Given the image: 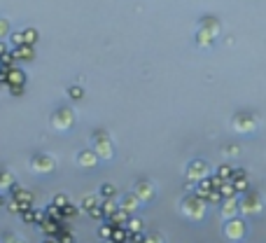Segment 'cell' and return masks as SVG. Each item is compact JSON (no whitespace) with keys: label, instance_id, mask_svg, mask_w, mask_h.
Listing matches in <instances>:
<instances>
[{"label":"cell","instance_id":"obj_8","mask_svg":"<svg viewBox=\"0 0 266 243\" xmlns=\"http://www.w3.org/2000/svg\"><path fill=\"white\" fill-rule=\"evenodd\" d=\"M231 126H233V131H238V134H250L257 122H255V115H250V112H238L236 117L231 119Z\"/></svg>","mask_w":266,"mask_h":243},{"label":"cell","instance_id":"obj_26","mask_svg":"<svg viewBox=\"0 0 266 243\" xmlns=\"http://www.w3.org/2000/svg\"><path fill=\"white\" fill-rule=\"evenodd\" d=\"M24 45V33L21 31H12L9 33V47L14 49V47H21Z\"/></svg>","mask_w":266,"mask_h":243},{"label":"cell","instance_id":"obj_18","mask_svg":"<svg viewBox=\"0 0 266 243\" xmlns=\"http://www.w3.org/2000/svg\"><path fill=\"white\" fill-rule=\"evenodd\" d=\"M201 31H205V33H210V35H217L220 33V21L215 17H203L201 19Z\"/></svg>","mask_w":266,"mask_h":243},{"label":"cell","instance_id":"obj_31","mask_svg":"<svg viewBox=\"0 0 266 243\" xmlns=\"http://www.w3.org/2000/svg\"><path fill=\"white\" fill-rule=\"evenodd\" d=\"M0 66H7V68H14L17 66V59H14V54L9 52V54H5L2 59H0Z\"/></svg>","mask_w":266,"mask_h":243},{"label":"cell","instance_id":"obj_3","mask_svg":"<svg viewBox=\"0 0 266 243\" xmlns=\"http://www.w3.org/2000/svg\"><path fill=\"white\" fill-rule=\"evenodd\" d=\"M49 124H52L54 131L66 134V131H70L72 124H75V112H72L70 108H56L52 112V117H49Z\"/></svg>","mask_w":266,"mask_h":243},{"label":"cell","instance_id":"obj_21","mask_svg":"<svg viewBox=\"0 0 266 243\" xmlns=\"http://www.w3.org/2000/svg\"><path fill=\"white\" fill-rule=\"evenodd\" d=\"M129 234H142V229H145V222H142L140 217H129V222L124 227Z\"/></svg>","mask_w":266,"mask_h":243},{"label":"cell","instance_id":"obj_11","mask_svg":"<svg viewBox=\"0 0 266 243\" xmlns=\"http://www.w3.org/2000/svg\"><path fill=\"white\" fill-rule=\"evenodd\" d=\"M28 82V75L24 68H19V66H14V68H9V75H7V87H26ZM5 87V89H7Z\"/></svg>","mask_w":266,"mask_h":243},{"label":"cell","instance_id":"obj_13","mask_svg":"<svg viewBox=\"0 0 266 243\" xmlns=\"http://www.w3.org/2000/svg\"><path fill=\"white\" fill-rule=\"evenodd\" d=\"M138 206H140V201H138V197H135L133 192H126V194L119 197V208H122L124 213H129V215L135 213V208H138Z\"/></svg>","mask_w":266,"mask_h":243},{"label":"cell","instance_id":"obj_37","mask_svg":"<svg viewBox=\"0 0 266 243\" xmlns=\"http://www.w3.org/2000/svg\"><path fill=\"white\" fill-rule=\"evenodd\" d=\"M7 91L12 94V96H24V91H26V87H7Z\"/></svg>","mask_w":266,"mask_h":243},{"label":"cell","instance_id":"obj_5","mask_svg":"<svg viewBox=\"0 0 266 243\" xmlns=\"http://www.w3.org/2000/svg\"><path fill=\"white\" fill-rule=\"evenodd\" d=\"M9 199H14L19 206H21V210H26V208H33V204H35V197H33V192H28L26 187H21L19 182H14L12 187L7 189Z\"/></svg>","mask_w":266,"mask_h":243},{"label":"cell","instance_id":"obj_10","mask_svg":"<svg viewBox=\"0 0 266 243\" xmlns=\"http://www.w3.org/2000/svg\"><path fill=\"white\" fill-rule=\"evenodd\" d=\"M133 194L138 197V201H152V197H154V185L150 180H138L133 185Z\"/></svg>","mask_w":266,"mask_h":243},{"label":"cell","instance_id":"obj_4","mask_svg":"<svg viewBox=\"0 0 266 243\" xmlns=\"http://www.w3.org/2000/svg\"><path fill=\"white\" fill-rule=\"evenodd\" d=\"M28 166H31V171L37 173V175H47V173H52L54 169H56V162H54L52 154H47V152H35L33 157H31Z\"/></svg>","mask_w":266,"mask_h":243},{"label":"cell","instance_id":"obj_27","mask_svg":"<svg viewBox=\"0 0 266 243\" xmlns=\"http://www.w3.org/2000/svg\"><path fill=\"white\" fill-rule=\"evenodd\" d=\"M112 229H115V225H110V222L105 220V222L100 225V229H98V236H100L103 241H107V239L112 236Z\"/></svg>","mask_w":266,"mask_h":243},{"label":"cell","instance_id":"obj_36","mask_svg":"<svg viewBox=\"0 0 266 243\" xmlns=\"http://www.w3.org/2000/svg\"><path fill=\"white\" fill-rule=\"evenodd\" d=\"M12 52V47H9V42H5V40H0V59L5 54H9Z\"/></svg>","mask_w":266,"mask_h":243},{"label":"cell","instance_id":"obj_2","mask_svg":"<svg viewBox=\"0 0 266 243\" xmlns=\"http://www.w3.org/2000/svg\"><path fill=\"white\" fill-rule=\"evenodd\" d=\"M180 210L185 213L187 217H192V220H201L205 215V201L201 197H196L194 194H187L182 201H180Z\"/></svg>","mask_w":266,"mask_h":243},{"label":"cell","instance_id":"obj_39","mask_svg":"<svg viewBox=\"0 0 266 243\" xmlns=\"http://www.w3.org/2000/svg\"><path fill=\"white\" fill-rule=\"evenodd\" d=\"M42 243H56V239H42Z\"/></svg>","mask_w":266,"mask_h":243},{"label":"cell","instance_id":"obj_19","mask_svg":"<svg viewBox=\"0 0 266 243\" xmlns=\"http://www.w3.org/2000/svg\"><path fill=\"white\" fill-rule=\"evenodd\" d=\"M21 33H24V45L35 47V42L40 40V31H37V28H33V26L21 28Z\"/></svg>","mask_w":266,"mask_h":243},{"label":"cell","instance_id":"obj_20","mask_svg":"<svg viewBox=\"0 0 266 243\" xmlns=\"http://www.w3.org/2000/svg\"><path fill=\"white\" fill-rule=\"evenodd\" d=\"M238 201H236V199H227V201H224V208H222V215L227 217V220H231V217H236L238 215Z\"/></svg>","mask_w":266,"mask_h":243},{"label":"cell","instance_id":"obj_29","mask_svg":"<svg viewBox=\"0 0 266 243\" xmlns=\"http://www.w3.org/2000/svg\"><path fill=\"white\" fill-rule=\"evenodd\" d=\"M5 208H7V213H12V215H21V206H19L14 199H7V204H5Z\"/></svg>","mask_w":266,"mask_h":243},{"label":"cell","instance_id":"obj_33","mask_svg":"<svg viewBox=\"0 0 266 243\" xmlns=\"http://www.w3.org/2000/svg\"><path fill=\"white\" fill-rule=\"evenodd\" d=\"M0 243H26V241H24L21 236H17V234H2Z\"/></svg>","mask_w":266,"mask_h":243},{"label":"cell","instance_id":"obj_30","mask_svg":"<svg viewBox=\"0 0 266 243\" xmlns=\"http://www.w3.org/2000/svg\"><path fill=\"white\" fill-rule=\"evenodd\" d=\"M52 204H54V206H56V208H63V206H66V204H70V199L66 197V194H56V197L52 199Z\"/></svg>","mask_w":266,"mask_h":243},{"label":"cell","instance_id":"obj_34","mask_svg":"<svg viewBox=\"0 0 266 243\" xmlns=\"http://www.w3.org/2000/svg\"><path fill=\"white\" fill-rule=\"evenodd\" d=\"M7 75H9V68L0 66V87H7Z\"/></svg>","mask_w":266,"mask_h":243},{"label":"cell","instance_id":"obj_7","mask_svg":"<svg viewBox=\"0 0 266 243\" xmlns=\"http://www.w3.org/2000/svg\"><path fill=\"white\" fill-rule=\"evenodd\" d=\"M245 222L243 220H238V217H231V220H227V225H224V236L229 239V241H236L240 243V239L245 236Z\"/></svg>","mask_w":266,"mask_h":243},{"label":"cell","instance_id":"obj_38","mask_svg":"<svg viewBox=\"0 0 266 243\" xmlns=\"http://www.w3.org/2000/svg\"><path fill=\"white\" fill-rule=\"evenodd\" d=\"M5 204H7V197H5V192H0V208L5 206Z\"/></svg>","mask_w":266,"mask_h":243},{"label":"cell","instance_id":"obj_16","mask_svg":"<svg viewBox=\"0 0 266 243\" xmlns=\"http://www.w3.org/2000/svg\"><path fill=\"white\" fill-rule=\"evenodd\" d=\"M117 197H119V192H117V187L112 182H103V185L98 187V199H100V201H115Z\"/></svg>","mask_w":266,"mask_h":243},{"label":"cell","instance_id":"obj_28","mask_svg":"<svg viewBox=\"0 0 266 243\" xmlns=\"http://www.w3.org/2000/svg\"><path fill=\"white\" fill-rule=\"evenodd\" d=\"M9 21L5 17H0V40H5V37H9Z\"/></svg>","mask_w":266,"mask_h":243},{"label":"cell","instance_id":"obj_24","mask_svg":"<svg viewBox=\"0 0 266 243\" xmlns=\"http://www.w3.org/2000/svg\"><path fill=\"white\" fill-rule=\"evenodd\" d=\"M56 243H75V234L66 227V229H61V232L56 234Z\"/></svg>","mask_w":266,"mask_h":243},{"label":"cell","instance_id":"obj_6","mask_svg":"<svg viewBox=\"0 0 266 243\" xmlns=\"http://www.w3.org/2000/svg\"><path fill=\"white\" fill-rule=\"evenodd\" d=\"M238 208L243 213H262L264 210V197L257 192H245V197L238 201Z\"/></svg>","mask_w":266,"mask_h":243},{"label":"cell","instance_id":"obj_22","mask_svg":"<svg viewBox=\"0 0 266 243\" xmlns=\"http://www.w3.org/2000/svg\"><path fill=\"white\" fill-rule=\"evenodd\" d=\"M59 213H61V220H63V222H68L70 217H75L77 213H80V206H75V204L70 201V204H66L63 208H59Z\"/></svg>","mask_w":266,"mask_h":243},{"label":"cell","instance_id":"obj_1","mask_svg":"<svg viewBox=\"0 0 266 243\" xmlns=\"http://www.w3.org/2000/svg\"><path fill=\"white\" fill-rule=\"evenodd\" d=\"M91 150L96 152L98 159H112L115 157V145H112V140H110V136H107V131H103V129H96L94 134H91Z\"/></svg>","mask_w":266,"mask_h":243},{"label":"cell","instance_id":"obj_9","mask_svg":"<svg viewBox=\"0 0 266 243\" xmlns=\"http://www.w3.org/2000/svg\"><path fill=\"white\" fill-rule=\"evenodd\" d=\"M208 164L203 162V159H194V162H189L187 164V178L189 180H194V182H199V180H203V178H208Z\"/></svg>","mask_w":266,"mask_h":243},{"label":"cell","instance_id":"obj_15","mask_svg":"<svg viewBox=\"0 0 266 243\" xmlns=\"http://www.w3.org/2000/svg\"><path fill=\"white\" fill-rule=\"evenodd\" d=\"M21 220L26 222V225H40L44 220V210H37V208H26V210H21Z\"/></svg>","mask_w":266,"mask_h":243},{"label":"cell","instance_id":"obj_35","mask_svg":"<svg viewBox=\"0 0 266 243\" xmlns=\"http://www.w3.org/2000/svg\"><path fill=\"white\" fill-rule=\"evenodd\" d=\"M224 154H227V157H238V147H236V145H227V147H224Z\"/></svg>","mask_w":266,"mask_h":243},{"label":"cell","instance_id":"obj_12","mask_svg":"<svg viewBox=\"0 0 266 243\" xmlns=\"http://www.w3.org/2000/svg\"><path fill=\"white\" fill-rule=\"evenodd\" d=\"M75 162H77V166H82V169H94V166H96L100 159L96 157V152H94V150H80Z\"/></svg>","mask_w":266,"mask_h":243},{"label":"cell","instance_id":"obj_23","mask_svg":"<svg viewBox=\"0 0 266 243\" xmlns=\"http://www.w3.org/2000/svg\"><path fill=\"white\" fill-rule=\"evenodd\" d=\"M231 175H233V169H229V166H220L217 173H215V180H220L222 185H224V182H231Z\"/></svg>","mask_w":266,"mask_h":243},{"label":"cell","instance_id":"obj_25","mask_svg":"<svg viewBox=\"0 0 266 243\" xmlns=\"http://www.w3.org/2000/svg\"><path fill=\"white\" fill-rule=\"evenodd\" d=\"M66 94H68V99H72V101H80L82 96H84V89H82L80 84H70V87L66 89Z\"/></svg>","mask_w":266,"mask_h":243},{"label":"cell","instance_id":"obj_14","mask_svg":"<svg viewBox=\"0 0 266 243\" xmlns=\"http://www.w3.org/2000/svg\"><path fill=\"white\" fill-rule=\"evenodd\" d=\"M12 54H14V59H17V63H19V61L28 63V61H33V59H35V47H31V45L14 47V49H12Z\"/></svg>","mask_w":266,"mask_h":243},{"label":"cell","instance_id":"obj_17","mask_svg":"<svg viewBox=\"0 0 266 243\" xmlns=\"http://www.w3.org/2000/svg\"><path fill=\"white\" fill-rule=\"evenodd\" d=\"M14 182H17V178L12 175V171L5 169V166H0V192H7Z\"/></svg>","mask_w":266,"mask_h":243},{"label":"cell","instance_id":"obj_32","mask_svg":"<svg viewBox=\"0 0 266 243\" xmlns=\"http://www.w3.org/2000/svg\"><path fill=\"white\" fill-rule=\"evenodd\" d=\"M142 243H164V236L157 234V232H150V234L142 239Z\"/></svg>","mask_w":266,"mask_h":243}]
</instances>
